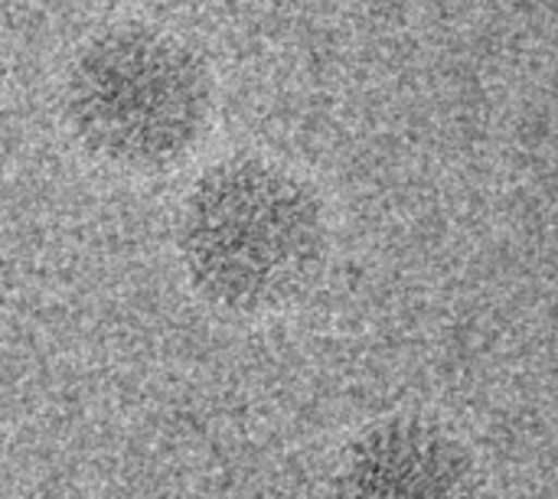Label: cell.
I'll list each match as a JSON object with an SVG mask.
<instances>
[{
	"label": "cell",
	"instance_id": "obj_1",
	"mask_svg": "<svg viewBox=\"0 0 558 499\" xmlns=\"http://www.w3.org/2000/svg\"><path fill=\"white\" fill-rule=\"evenodd\" d=\"M177 252L203 301L232 314H265L314 281L327 252L324 206L304 180L271 160H222L183 199Z\"/></svg>",
	"mask_w": 558,
	"mask_h": 499
},
{
	"label": "cell",
	"instance_id": "obj_2",
	"mask_svg": "<svg viewBox=\"0 0 558 499\" xmlns=\"http://www.w3.org/2000/svg\"><path fill=\"white\" fill-rule=\"evenodd\" d=\"M65 118L95 160L128 173L167 170L203 141L213 78L183 39L141 23L114 26L75 56Z\"/></svg>",
	"mask_w": 558,
	"mask_h": 499
},
{
	"label": "cell",
	"instance_id": "obj_3",
	"mask_svg": "<svg viewBox=\"0 0 558 499\" xmlns=\"http://www.w3.org/2000/svg\"><path fill=\"white\" fill-rule=\"evenodd\" d=\"M468 451L441 428L418 418L373 425L353 448L337 480V499H474Z\"/></svg>",
	"mask_w": 558,
	"mask_h": 499
}]
</instances>
